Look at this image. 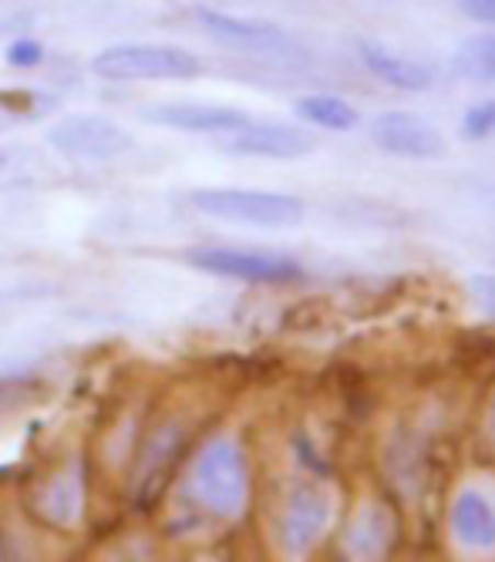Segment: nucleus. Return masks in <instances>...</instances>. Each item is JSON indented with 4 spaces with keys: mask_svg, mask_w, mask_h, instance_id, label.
<instances>
[{
    "mask_svg": "<svg viewBox=\"0 0 495 562\" xmlns=\"http://www.w3.org/2000/svg\"><path fill=\"white\" fill-rule=\"evenodd\" d=\"M192 492L213 516L236 519L250 495V472H246V454L233 438L210 441L192 465Z\"/></svg>",
    "mask_w": 495,
    "mask_h": 562,
    "instance_id": "obj_1",
    "label": "nucleus"
},
{
    "mask_svg": "<svg viewBox=\"0 0 495 562\" xmlns=\"http://www.w3.org/2000/svg\"><path fill=\"white\" fill-rule=\"evenodd\" d=\"M192 210L223 223H243L260 229H290L304 223L301 199L267 189H195Z\"/></svg>",
    "mask_w": 495,
    "mask_h": 562,
    "instance_id": "obj_2",
    "label": "nucleus"
},
{
    "mask_svg": "<svg viewBox=\"0 0 495 562\" xmlns=\"http://www.w3.org/2000/svg\"><path fill=\"white\" fill-rule=\"evenodd\" d=\"M91 71L105 81H189L200 75V58L172 44H115L94 55Z\"/></svg>",
    "mask_w": 495,
    "mask_h": 562,
    "instance_id": "obj_3",
    "label": "nucleus"
},
{
    "mask_svg": "<svg viewBox=\"0 0 495 562\" xmlns=\"http://www.w3.org/2000/svg\"><path fill=\"white\" fill-rule=\"evenodd\" d=\"M52 148H58L61 156L78 159V162H112L122 159L125 151H132V135L102 115H71L61 119L52 132H47Z\"/></svg>",
    "mask_w": 495,
    "mask_h": 562,
    "instance_id": "obj_4",
    "label": "nucleus"
},
{
    "mask_svg": "<svg viewBox=\"0 0 495 562\" xmlns=\"http://www.w3.org/2000/svg\"><path fill=\"white\" fill-rule=\"evenodd\" d=\"M189 263L213 277H229L243 283H293L304 270L280 252H257V249H195Z\"/></svg>",
    "mask_w": 495,
    "mask_h": 562,
    "instance_id": "obj_5",
    "label": "nucleus"
},
{
    "mask_svg": "<svg viewBox=\"0 0 495 562\" xmlns=\"http://www.w3.org/2000/svg\"><path fill=\"white\" fill-rule=\"evenodd\" d=\"M371 138L394 159H415V162H431L445 156V138L441 132L425 122L415 112H384L371 122Z\"/></svg>",
    "mask_w": 495,
    "mask_h": 562,
    "instance_id": "obj_6",
    "label": "nucleus"
},
{
    "mask_svg": "<svg viewBox=\"0 0 495 562\" xmlns=\"http://www.w3.org/2000/svg\"><path fill=\"white\" fill-rule=\"evenodd\" d=\"M223 148L233 156H250V159H273V162H290L304 159L317 148L314 135L296 128V125H277V122H246L243 128L229 132L223 138Z\"/></svg>",
    "mask_w": 495,
    "mask_h": 562,
    "instance_id": "obj_7",
    "label": "nucleus"
},
{
    "mask_svg": "<svg viewBox=\"0 0 495 562\" xmlns=\"http://www.w3.org/2000/svg\"><path fill=\"white\" fill-rule=\"evenodd\" d=\"M195 21L200 27L216 37L226 47L236 50H254V55H270V50H283L290 47V37L283 34V27L270 24V21H257V18H236V14H223V11H195Z\"/></svg>",
    "mask_w": 495,
    "mask_h": 562,
    "instance_id": "obj_8",
    "label": "nucleus"
},
{
    "mask_svg": "<svg viewBox=\"0 0 495 562\" xmlns=\"http://www.w3.org/2000/svg\"><path fill=\"white\" fill-rule=\"evenodd\" d=\"M327 522H330V498L314 485H301L283 508V522H280L283 549L293 555L307 552L324 536Z\"/></svg>",
    "mask_w": 495,
    "mask_h": 562,
    "instance_id": "obj_9",
    "label": "nucleus"
},
{
    "mask_svg": "<svg viewBox=\"0 0 495 562\" xmlns=\"http://www.w3.org/2000/svg\"><path fill=\"white\" fill-rule=\"evenodd\" d=\"M145 122L166 125L176 132H195V135H229L250 122V115L239 109L223 105H189V101H169V105L145 109Z\"/></svg>",
    "mask_w": 495,
    "mask_h": 562,
    "instance_id": "obj_10",
    "label": "nucleus"
},
{
    "mask_svg": "<svg viewBox=\"0 0 495 562\" xmlns=\"http://www.w3.org/2000/svg\"><path fill=\"white\" fill-rule=\"evenodd\" d=\"M358 58L381 85L398 91H428L435 85V71L415 58H405L381 41H358Z\"/></svg>",
    "mask_w": 495,
    "mask_h": 562,
    "instance_id": "obj_11",
    "label": "nucleus"
},
{
    "mask_svg": "<svg viewBox=\"0 0 495 562\" xmlns=\"http://www.w3.org/2000/svg\"><path fill=\"white\" fill-rule=\"evenodd\" d=\"M452 532L465 549L495 546V508L479 492H462L452 505Z\"/></svg>",
    "mask_w": 495,
    "mask_h": 562,
    "instance_id": "obj_12",
    "label": "nucleus"
},
{
    "mask_svg": "<svg viewBox=\"0 0 495 562\" xmlns=\"http://www.w3.org/2000/svg\"><path fill=\"white\" fill-rule=\"evenodd\" d=\"M394 529H398V522H394V516L384 505H364L361 516L351 526V536H348L351 555H358V559L387 555V549L394 542Z\"/></svg>",
    "mask_w": 495,
    "mask_h": 562,
    "instance_id": "obj_13",
    "label": "nucleus"
},
{
    "mask_svg": "<svg viewBox=\"0 0 495 562\" xmlns=\"http://www.w3.org/2000/svg\"><path fill=\"white\" fill-rule=\"evenodd\" d=\"M296 115L304 122L317 125V128H327V132H351L361 115L351 101H344L337 94H307L296 101Z\"/></svg>",
    "mask_w": 495,
    "mask_h": 562,
    "instance_id": "obj_14",
    "label": "nucleus"
},
{
    "mask_svg": "<svg viewBox=\"0 0 495 562\" xmlns=\"http://www.w3.org/2000/svg\"><path fill=\"white\" fill-rule=\"evenodd\" d=\"M455 71L479 85H495V34L465 37L455 50Z\"/></svg>",
    "mask_w": 495,
    "mask_h": 562,
    "instance_id": "obj_15",
    "label": "nucleus"
},
{
    "mask_svg": "<svg viewBox=\"0 0 495 562\" xmlns=\"http://www.w3.org/2000/svg\"><path fill=\"white\" fill-rule=\"evenodd\" d=\"M462 135L469 142H482L488 135H495V98L488 101H479V105H472L462 119Z\"/></svg>",
    "mask_w": 495,
    "mask_h": 562,
    "instance_id": "obj_16",
    "label": "nucleus"
},
{
    "mask_svg": "<svg viewBox=\"0 0 495 562\" xmlns=\"http://www.w3.org/2000/svg\"><path fill=\"white\" fill-rule=\"evenodd\" d=\"M4 58H8L11 68H37L41 58H44V47L37 41H31V37H18V41L8 44Z\"/></svg>",
    "mask_w": 495,
    "mask_h": 562,
    "instance_id": "obj_17",
    "label": "nucleus"
},
{
    "mask_svg": "<svg viewBox=\"0 0 495 562\" xmlns=\"http://www.w3.org/2000/svg\"><path fill=\"white\" fill-rule=\"evenodd\" d=\"M469 293H472V300H475L479 311H485L488 317H495V273L472 277V283H469Z\"/></svg>",
    "mask_w": 495,
    "mask_h": 562,
    "instance_id": "obj_18",
    "label": "nucleus"
},
{
    "mask_svg": "<svg viewBox=\"0 0 495 562\" xmlns=\"http://www.w3.org/2000/svg\"><path fill=\"white\" fill-rule=\"evenodd\" d=\"M459 8L479 21V24H492L495 27V0H459Z\"/></svg>",
    "mask_w": 495,
    "mask_h": 562,
    "instance_id": "obj_19",
    "label": "nucleus"
},
{
    "mask_svg": "<svg viewBox=\"0 0 495 562\" xmlns=\"http://www.w3.org/2000/svg\"><path fill=\"white\" fill-rule=\"evenodd\" d=\"M485 431H488V441L495 445V394L488 401V412H485Z\"/></svg>",
    "mask_w": 495,
    "mask_h": 562,
    "instance_id": "obj_20",
    "label": "nucleus"
}]
</instances>
